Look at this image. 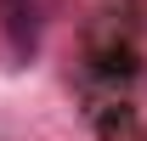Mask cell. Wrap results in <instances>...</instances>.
Returning a JSON list of instances; mask_svg holds the SVG:
<instances>
[{"label": "cell", "mask_w": 147, "mask_h": 141, "mask_svg": "<svg viewBox=\"0 0 147 141\" xmlns=\"http://www.w3.org/2000/svg\"><path fill=\"white\" fill-rule=\"evenodd\" d=\"M6 28L17 51H34V6L28 0H6Z\"/></svg>", "instance_id": "obj_1"}]
</instances>
